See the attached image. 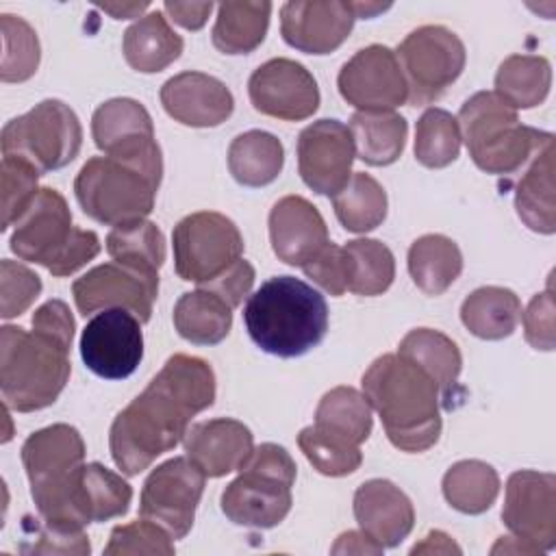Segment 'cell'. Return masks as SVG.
Masks as SVG:
<instances>
[{
  "label": "cell",
  "mask_w": 556,
  "mask_h": 556,
  "mask_svg": "<svg viewBox=\"0 0 556 556\" xmlns=\"http://www.w3.org/2000/svg\"><path fill=\"white\" fill-rule=\"evenodd\" d=\"M215 402V374L200 356L174 354L148 387L117 413L109 432L113 463L137 476L161 454L174 450L191 417Z\"/></svg>",
  "instance_id": "cell-1"
},
{
  "label": "cell",
  "mask_w": 556,
  "mask_h": 556,
  "mask_svg": "<svg viewBox=\"0 0 556 556\" xmlns=\"http://www.w3.org/2000/svg\"><path fill=\"white\" fill-rule=\"evenodd\" d=\"M363 395L380 415L389 441L402 452H426L441 434L437 382L402 354L378 356L363 374Z\"/></svg>",
  "instance_id": "cell-2"
},
{
  "label": "cell",
  "mask_w": 556,
  "mask_h": 556,
  "mask_svg": "<svg viewBox=\"0 0 556 556\" xmlns=\"http://www.w3.org/2000/svg\"><path fill=\"white\" fill-rule=\"evenodd\" d=\"M243 324L256 348L271 356L295 358L326 337L328 304L308 282L274 276L248 298Z\"/></svg>",
  "instance_id": "cell-3"
},
{
  "label": "cell",
  "mask_w": 556,
  "mask_h": 556,
  "mask_svg": "<svg viewBox=\"0 0 556 556\" xmlns=\"http://www.w3.org/2000/svg\"><path fill=\"white\" fill-rule=\"evenodd\" d=\"M456 122L471 161L486 174H515L554 143L552 132L521 124L517 111L495 91L467 98Z\"/></svg>",
  "instance_id": "cell-4"
},
{
  "label": "cell",
  "mask_w": 556,
  "mask_h": 556,
  "mask_svg": "<svg viewBox=\"0 0 556 556\" xmlns=\"http://www.w3.org/2000/svg\"><path fill=\"white\" fill-rule=\"evenodd\" d=\"M72 374L70 348L22 326L0 328V391L17 413L41 410L56 402Z\"/></svg>",
  "instance_id": "cell-5"
},
{
  "label": "cell",
  "mask_w": 556,
  "mask_h": 556,
  "mask_svg": "<svg viewBox=\"0 0 556 556\" xmlns=\"http://www.w3.org/2000/svg\"><path fill=\"white\" fill-rule=\"evenodd\" d=\"M161 178L163 161L91 156L74 180V193L87 217L115 228L152 213Z\"/></svg>",
  "instance_id": "cell-6"
},
{
  "label": "cell",
  "mask_w": 556,
  "mask_h": 556,
  "mask_svg": "<svg viewBox=\"0 0 556 556\" xmlns=\"http://www.w3.org/2000/svg\"><path fill=\"white\" fill-rule=\"evenodd\" d=\"M9 248L17 258L37 263L52 276L63 278L98 256L100 239L93 230L72 226L65 198L52 187H41L15 224Z\"/></svg>",
  "instance_id": "cell-7"
},
{
  "label": "cell",
  "mask_w": 556,
  "mask_h": 556,
  "mask_svg": "<svg viewBox=\"0 0 556 556\" xmlns=\"http://www.w3.org/2000/svg\"><path fill=\"white\" fill-rule=\"evenodd\" d=\"M295 476V460L282 445L261 443L239 469V476L224 489L222 513L243 528H274L291 510Z\"/></svg>",
  "instance_id": "cell-8"
},
{
  "label": "cell",
  "mask_w": 556,
  "mask_h": 556,
  "mask_svg": "<svg viewBox=\"0 0 556 556\" xmlns=\"http://www.w3.org/2000/svg\"><path fill=\"white\" fill-rule=\"evenodd\" d=\"M22 463L39 517L83 528L72 515V486L85 463L80 432L70 424H52L33 432L22 445Z\"/></svg>",
  "instance_id": "cell-9"
},
{
  "label": "cell",
  "mask_w": 556,
  "mask_h": 556,
  "mask_svg": "<svg viewBox=\"0 0 556 556\" xmlns=\"http://www.w3.org/2000/svg\"><path fill=\"white\" fill-rule=\"evenodd\" d=\"M2 156L30 163L39 174L70 165L83 146V126L78 115L61 100L48 98L28 113L4 124Z\"/></svg>",
  "instance_id": "cell-10"
},
{
  "label": "cell",
  "mask_w": 556,
  "mask_h": 556,
  "mask_svg": "<svg viewBox=\"0 0 556 556\" xmlns=\"http://www.w3.org/2000/svg\"><path fill=\"white\" fill-rule=\"evenodd\" d=\"M406 87L408 104L424 106L439 100L463 74L467 52L460 37L439 24L410 30L395 52Z\"/></svg>",
  "instance_id": "cell-11"
},
{
  "label": "cell",
  "mask_w": 556,
  "mask_h": 556,
  "mask_svg": "<svg viewBox=\"0 0 556 556\" xmlns=\"http://www.w3.org/2000/svg\"><path fill=\"white\" fill-rule=\"evenodd\" d=\"M502 521L517 545L493 547L491 554H541L556 545V476L521 469L508 476Z\"/></svg>",
  "instance_id": "cell-12"
},
{
  "label": "cell",
  "mask_w": 556,
  "mask_h": 556,
  "mask_svg": "<svg viewBox=\"0 0 556 556\" xmlns=\"http://www.w3.org/2000/svg\"><path fill=\"white\" fill-rule=\"evenodd\" d=\"M174 269L187 282H208L241 258L243 237L237 224L215 211L182 217L172 232Z\"/></svg>",
  "instance_id": "cell-13"
},
{
  "label": "cell",
  "mask_w": 556,
  "mask_h": 556,
  "mask_svg": "<svg viewBox=\"0 0 556 556\" xmlns=\"http://www.w3.org/2000/svg\"><path fill=\"white\" fill-rule=\"evenodd\" d=\"M206 476L189 456L161 463L143 482L139 515L159 523L172 539H185L193 526Z\"/></svg>",
  "instance_id": "cell-14"
},
{
  "label": "cell",
  "mask_w": 556,
  "mask_h": 556,
  "mask_svg": "<svg viewBox=\"0 0 556 556\" xmlns=\"http://www.w3.org/2000/svg\"><path fill=\"white\" fill-rule=\"evenodd\" d=\"M80 356L104 380H124L143 358L141 321L126 308H106L91 317L80 334Z\"/></svg>",
  "instance_id": "cell-15"
},
{
  "label": "cell",
  "mask_w": 556,
  "mask_h": 556,
  "mask_svg": "<svg viewBox=\"0 0 556 556\" xmlns=\"http://www.w3.org/2000/svg\"><path fill=\"white\" fill-rule=\"evenodd\" d=\"M337 87L341 98L358 111H393L408 102V87L395 52L371 43L343 63Z\"/></svg>",
  "instance_id": "cell-16"
},
{
  "label": "cell",
  "mask_w": 556,
  "mask_h": 556,
  "mask_svg": "<svg viewBox=\"0 0 556 556\" xmlns=\"http://www.w3.org/2000/svg\"><path fill=\"white\" fill-rule=\"evenodd\" d=\"M72 295L78 313L85 317L106 308H126L146 324L152 317V304L159 295V276L111 261L76 278Z\"/></svg>",
  "instance_id": "cell-17"
},
{
  "label": "cell",
  "mask_w": 556,
  "mask_h": 556,
  "mask_svg": "<svg viewBox=\"0 0 556 556\" xmlns=\"http://www.w3.org/2000/svg\"><path fill=\"white\" fill-rule=\"evenodd\" d=\"M356 156L350 126L339 119H317L298 137V172L308 189L334 195L352 176Z\"/></svg>",
  "instance_id": "cell-18"
},
{
  "label": "cell",
  "mask_w": 556,
  "mask_h": 556,
  "mask_svg": "<svg viewBox=\"0 0 556 556\" xmlns=\"http://www.w3.org/2000/svg\"><path fill=\"white\" fill-rule=\"evenodd\" d=\"M248 93L258 113L285 122L306 119L319 106V87L313 74L302 63L282 56L269 59L252 72Z\"/></svg>",
  "instance_id": "cell-19"
},
{
  "label": "cell",
  "mask_w": 556,
  "mask_h": 556,
  "mask_svg": "<svg viewBox=\"0 0 556 556\" xmlns=\"http://www.w3.org/2000/svg\"><path fill=\"white\" fill-rule=\"evenodd\" d=\"M356 15L341 0H293L280 7L282 39L306 54H330L352 33Z\"/></svg>",
  "instance_id": "cell-20"
},
{
  "label": "cell",
  "mask_w": 556,
  "mask_h": 556,
  "mask_svg": "<svg viewBox=\"0 0 556 556\" xmlns=\"http://www.w3.org/2000/svg\"><path fill=\"white\" fill-rule=\"evenodd\" d=\"M161 104L178 124L191 128H213L235 111L230 89L204 72H180L161 87Z\"/></svg>",
  "instance_id": "cell-21"
},
{
  "label": "cell",
  "mask_w": 556,
  "mask_h": 556,
  "mask_svg": "<svg viewBox=\"0 0 556 556\" xmlns=\"http://www.w3.org/2000/svg\"><path fill=\"white\" fill-rule=\"evenodd\" d=\"M269 241L274 254L293 267H304L330 243L321 213L302 195H285L271 206Z\"/></svg>",
  "instance_id": "cell-22"
},
{
  "label": "cell",
  "mask_w": 556,
  "mask_h": 556,
  "mask_svg": "<svg viewBox=\"0 0 556 556\" xmlns=\"http://www.w3.org/2000/svg\"><path fill=\"white\" fill-rule=\"evenodd\" d=\"M185 454L204 471L206 478H222L239 471L254 452L250 428L230 417L191 424L182 439Z\"/></svg>",
  "instance_id": "cell-23"
},
{
  "label": "cell",
  "mask_w": 556,
  "mask_h": 556,
  "mask_svg": "<svg viewBox=\"0 0 556 556\" xmlns=\"http://www.w3.org/2000/svg\"><path fill=\"white\" fill-rule=\"evenodd\" d=\"M91 135L106 156L137 159L161 152L146 106L132 98H111L91 117Z\"/></svg>",
  "instance_id": "cell-24"
},
{
  "label": "cell",
  "mask_w": 556,
  "mask_h": 556,
  "mask_svg": "<svg viewBox=\"0 0 556 556\" xmlns=\"http://www.w3.org/2000/svg\"><path fill=\"white\" fill-rule=\"evenodd\" d=\"M354 517L361 530L382 547L400 545L415 526L413 502L384 478L367 480L356 489Z\"/></svg>",
  "instance_id": "cell-25"
},
{
  "label": "cell",
  "mask_w": 556,
  "mask_h": 556,
  "mask_svg": "<svg viewBox=\"0 0 556 556\" xmlns=\"http://www.w3.org/2000/svg\"><path fill=\"white\" fill-rule=\"evenodd\" d=\"M130 484L100 463H83L72 486V513L80 526L109 521L128 513Z\"/></svg>",
  "instance_id": "cell-26"
},
{
  "label": "cell",
  "mask_w": 556,
  "mask_h": 556,
  "mask_svg": "<svg viewBox=\"0 0 556 556\" xmlns=\"http://www.w3.org/2000/svg\"><path fill=\"white\" fill-rule=\"evenodd\" d=\"M185 41L156 9L130 24L122 39L126 63L141 74H156L182 54Z\"/></svg>",
  "instance_id": "cell-27"
},
{
  "label": "cell",
  "mask_w": 556,
  "mask_h": 556,
  "mask_svg": "<svg viewBox=\"0 0 556 556\" xmlns=\"http://www.w3.org/2000/svg\"><path fill=\"white\" fill-rule=\"evenodd\" d=\"M515 208L519 219L534 232L554 235L556 200H554V143L545 146L519 178L515 189Z\"/></svg>",
  "instance_id": "cell-28"
},
{
  "label": "cell",
  "mask_w": 556,
  "mask_h": 556,
  "mask_svg": "<svg viewBox=\"0 0 556 556\" xmlns=\"http://www.w3.org/2000/svg\"><path fill=\"white\" fill-rule=\"evenodd\" d=\"M521 319V302L506 287H480L460 304L463 326L478 339L500 341L515 332Z\"/></svg>",
  "instance_id": "cell-29"
},
{
  "label": "cell",
  "mask_w": 556,
  "mask_h": 556,
  "mask_svg": "<svg viewBox=\"0 0 556 556\" xmlns=\"http://www.w3.org/2000/svg\"><path fill=\"white\" fill-rule=\"evenodd\" d=\"M356 156L374 167L395 163L406 146L408 124L395 111H356L350 117Z\"/></svg>",
  "instance_id": "cell-30"
},
{
  "label": "cell",
  "mask_w": 556,
  "mask_h": 556,
  "mask_svg": "<svg viewBox=\"0 0 556 556\" xmlns=\"http://www.w3.org/2000/svg\"><path fill=\"white\" fill-rule=\"evenodd\" d=\"M313 426L330 439L361 447L371 434V406L358 389L334 387L321 395Z\"/></svg>",
  "instance_id": "cell-31"
},
{
  "label": "cell",
  "mask_w": 556,
  "mask_h": 556,
  "mask_svg": "<svg viewBox=\"0 0 556 556\" xmlns=\"http://www.w3.org/2000/svg\"><path fill=\"white\" fill-rule=\"evenodd\" d=\"M176 332L195 345H215L224 341L232 328V308L213 291H187L174 304Z\"/></svg>",
  "instance_id": "cell-32"
},
{
  "label": "cell",
  "mask_w": 556,
  "mask_h": 556,
  "mask_svg": "<svg viewBox=\"0 0 556 556\" xmlns=\"http://www.w3.org/2000/svg\"><path fill=\"white\" fill-rule=\"evenodd\" d=\"M285 165L280 139L267 130L237 135L228 148V169L243 187H265L274 182Z\"/></svg>",
  "instance_id": "cell-33"
},
{
  "label": "cell",
  "mask_w": 556,
  "mask_h": 556,
  "mask_svg": "<svg viewBox=\"0 0 556 556\" xmlns=\"http://www.w3.org/2000/svg\"><path fill=\"white\" fill-rule=\"evenodd\" d=\"M460 271V248L445 235H424L408 248V274L426 295L445 293Z\"/></svg>",
  "instance_id": "cell-34"
},
{
  "label": "cell",
  "mask_w": 556,
  "mask_h": 556,
  "mask_svg": "<svg viewBox=\"0 0 556 556\" xmlns=\"http://www.w3.org/2000/svg\"><path fill=\"white\" fill-rule=\"evenodd\" d=\"M271 2H222L217 4L213 46L224 54H250L256 50L269 26Z\"/></svg>",
  "instance_id": "cell-35"
},
{
  "label": "cell",
  "mask_w": 556,
  "mask_h": 556,
  "mask_svg": "<svg viewBox=\"0 0 556 556\" xmlns=\"http://www.w3.org/2000/svg\"><path fill=\"white\" fill-rule=\"evenodd\" d=\"M552 87V65L539 54H510L495 74V93L515 111L545 102Z\"/></svg>",
  "instance_id": "cell-36"
},
{
  "label": "cell",
  "mask_w": 556,
  "mask_h": 556,
  "mask_svg": "<svg viewBox=\"0 0 556 556\" xmlns=\"http://www.w3.org/2000/svg\"><path fill=\"white\" fill-rule=\"evenodd\" d=\"M397 354L421 367L437 382L441 395L450 397L463 367V356L447 334L432 328H415L400 341Z\"/></svg>",
  "instance_id": "cell-37"
},
{
  "label": "cell",
  "mask_w": 556,
  "mask_h": 556,
  "mask_svg": "<svg viewBox=\"0 0 556 556\" xmlns=\"http://www.w3.org/2000/svg\"><path fill=\"white\" fill-rule=\"evenodd\" d=\"M441 489L454 510L463 515H482L497 500L500 476L489 463L467 458L454 463L445 471Z\"/></svg>",
  "instance_id": "cell-38"
},
{
  "label": "cell",
  "mask_w": 556,
  "mask_h": 556,
  "mask_svg": "<svg viewBox=\"0 0 556 556\" xmlns=\"http://www.w3.org/2000/svg\"><path fill=\"white\" fill-rule=\"evenodd\" d=\"M348 291L374 298L384 293L395 278L393 252L378 239H354L343 245Z\"/></svg>",
  "instance_id": "cell-39"
},
{
  "label": "cell",
  "mask_w": 556,
  "mask_h": 556,
  "mask_svg": "<svg viewBox=\"0 0 556 556\" xmlns=\"http://www.w3.org/2000/svg\"><path fill=\"white\" fill-rule=\"evenodd\" d=\"M332 208L345 230L369 232L387 217V191L374 176L354 172L345 187L332 195Z\"/></svg>",
  "instance_id": "cell-40"
},
{
  "label": "cell",
  "mask_w": 556,
  "mask_h": 556,
  "mask_svg": "<svg viewBox=\"0 0 556 556\" xmlns=\"http://www.w3.org/2000/svg\"><path fill=\"white\" fill-rule=\"evenodd\" d=\"M106 252L115 263L159 276V269L165 263V239L154 222L137 219L115 226L106 235Z\"/></svg>",
  "instance_id": "cell-41"
},
{
  "label": "cell",
  "mask_w": 556,
  "mask_h": 556,
  "mask_svg": "<svg viewBox=\"0 0 556 556\" xmlns=\"http://www.w3.org/2000/svg\"><path fill=\"white\" fill-rule=\"evenodd\" d=\"M460 128L456 117L439 106L421 113L415 126V159L430 169L447 167L458 159Z\"/></svg>",
  "instance_id": "cell-42"
},
{
  "label": "cell",
  "mask_w": 556,
  "mask_h": 556,
  "mask_svg": "<svg viewBox=\"0 0 556 556\" xmlns=\"http://www.w3.org/2000/svg\"><path fill=\"white\" fill-rule=\"evenodd\" d=\"M0 33H2V61H0L2 83L28 80L37 72L39 59H41V46L35 28L20 15L2 13Z\"/></svg>",
  "instance_id": "cell-43"
},
{
  "label": "cell",
  "mask_w": 556,
  "mask_h": 556,
  "mask_svg": "<svg viewBox=\"0 0 556 556\" xmlns=\"http://www.w3.org/2000/svg\"><path fill=\"white\" fill-rule=\"evenodd\" d=\"M298 445H300L302 454L306 456V460L319 473L330 476V478L354 473L363 463L361 447L330 439V437L321 434L315 426H306L300 430Z\"/></svg>",
  "instance_id": "cell-44"
},
{
  "label": "cell",
  "mask_w": 556,
  "mask_h": 556,
  "mask_svg": "<svg viewBox=\"0 0 556 556\" xmlns=\"http://www.w3.org/2000/svg\"><path fill=\"white\" fill-rule=\"evenodd\" d=\"M39 176L41 174L30 163L13 156H2V230L15 226L20 217L28 211L41 189Z\"/></svg>",
  "instance_id": "cell-45"
},
{
  "label": "cell",
  "mask_w": 556,
  "mask_h": 556,
  "mask_svg": "<svg viewBox=\"0 0 556 556\" xmlns=\"http://www.w3.org/2000/svg\"><path fill=\"white\" fill-rule=\"evenodd\" d=\"M126 554L172 556L174 539L159 523L141 517L137 521L115 526L111 530L109 543L104 547V556H126Z\"/></svg>",
  "instance_id": "cell-46"
},
{
  "label": "cell",
  "mask_w": 556,
  "mask_h": 556,
  "mask_svg": "<svg viewBox=\"0 0 556 556\" xmlns=\"http://www.w3.org/2000/svg\"><path fill=\"white\" fill-rule=\"evenodd\" d=\"M41 293L39 276L22 263L11 258L0 261V315L13 319L30 308Z\"/></svg>",
  "instance_id": "cell-47"
},
{
  "label": "cell",
  "mask_w": 556,
  "mask_h": 556,
  "mask_svg": "<svg viewBox=\"0 0 556 556\" xmlns=\"http://www.w3.org/2000/svg\"><path fill=\"white\" fill-rule=\"evenodd\" d=\"M523 319V337L534 350L552 352L556 345V324H554V295L547 287L536 293L528 308L521 313Z\"/></svg>",
  "instance_id": "cell-48"
},
{
  "label": "cell",
  "mask_w": 556,
  "mask_h": 556,
  "mask_svg": "<svg viewBox=\"0 0 556 556\" xmlns=\"http://www.w3.org/2000/svg\"><path fill=\"white\" fill-rule=\"evenodd\" d=\"M30 554H76L85 556L91 552L89 536L85 528L65 526V523H50L41 519V528L37 534V543L28 547Z\"/></svg>",
  "instance_id": "cell-49"
},
{
  "label": "cell",
  "mask_w": 556,
  "mask_h": 556,
  "mask_svg": "<svg viewBox=\"0 0 556 556\" xmlns=\"http://www.w3.org/2000/svg\"><path fill=\"white\" fill-rule=\"evenodd\" d=\"M302 271L319 285L326 293L339 298L348 291V280H345V256L343 248L337 243H328L311 263L302 267Z\"/></svg>",
  "instance_id": "cell-50"
},
{
  "label": "cell",
  "mask_w": 556,
  "mask_h": 556,
  "mask_svg": "<svg viewBox=\"0 0 556 556\" xmlns=\"http://www.w3.org/2000/svg\"><path fill=\"white\" fill-rule=\"evenodd\" d=\"M252 285H254V267H252L250 261L239 258L228 269H224L219 276H215L208 282H202L198 287L213 291L230 308H237L243 302V298L250 295Z\"/></svg>",
  "instance_id": "cell-51"
},
{
  "label": "cell",
  "mask_w": 556,
  "mask_h": 556,
  "mask_svg": "<svg viewBox=\"0 0 556 556\" xmlns=\"http://www.w3.org/2000/svg\"><path fill=\"white\" fill-rule=\"evenodd\" d=\"M33 330L52 337L56 341H61L63 345L72 348L74 341V330H76V321L70 313V306L63 300H48L43 302L30 319Z\"/></svg>",
  "instance_id": "cell-52"
},
{
  "label": "cell",
  "mask_w": 556,
  "mask_h": 556,
  "mask_svg": "<svg viewBox=\"0 0 556 556\" xmlns=\"http://www.w3.org/2000/svg\"><path fill=\"white\" fill-rule=\"evenodd\" d=\"M213 9H215L213 2H169L167 0L163 4V11L167 13V17L187 30H200L206 24Z\"/></svg>",
  "instance_id": "cell-53"
},
{
  "label": "cell",
  "mask_w": 556,
  "mask_h": 556,
  "mask_svg": "<svg viewBox=\"0 0 556 556\" xmlns=\"http://www.w3.org/2000/svg\"><path fill=\"white\" fill-rule=\"evenodd\" d=\"M384 547L378 545L374 539H369L363 530H348L343 532L337 543L332 545V554H380Z\"/></svg>",
  "instance_id": "cell-54"
},
{
  "label": "cell",
  "mask_w": 556,
  "mask_h": 556,
  "mask_svg": "<svg viewBox=\"0 0 556 556\" xmlns=\"http://www.w3.org/2000/svg\"><path fill=\"white\" fill-rule=\"evenodd\" d=\"M432 552L434 554H452V552L460 554V547L445 532L432 530L421 543L413 545V549H410V554H432Z\"/></svg>",
  "instance_id": "cell-55"
},
{
  "label": "cell",
  "mask_w": 556,
  "mask_h": 556,
  "mask_svg": "<svg viewBox=\"0 0 556 556\" xmlns=\"http://www.w3.org/2000/svg\"><path fill=\"white\" fill-rule=\"evenodd\" d=\"M102 11L111 13L115 20H128V17H139L146 9L148 2H132V4H98Z\"/></svg>",
  "instance_id": "cell-56"
},
{
  "label": "cell",
  "mask_w": 556,
  "mask_h": 556,
  "mask_svg": "<svg viewBox=\"0 0 556 556\" xmlns=\"http://www.w3.org/2000/svg\"><path fill=\"white\" fill-rule=\"evenodd\" d=\"M350 4H352V11H354L356 20L358 17H374L376 13L391 7V4H378V2H350Z\"/></svg>",
  "instance_id": "cell-57"
}]
</instances>
